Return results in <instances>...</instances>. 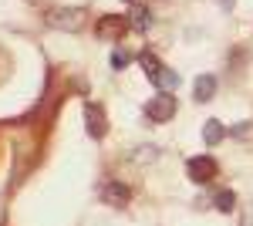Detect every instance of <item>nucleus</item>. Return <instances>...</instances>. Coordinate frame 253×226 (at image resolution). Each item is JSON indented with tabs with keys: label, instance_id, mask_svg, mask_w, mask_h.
<instances>
[{
	"label": "nucleus",
	"instance_id": "f257e3e1",
	"mask_svg": "<svg viewBox=\"0 0 253 226\" xmlns=\"http://www.w3.org/2000/svg\"><path fill=\"white\" fill-rule=\"evenodd\" d=\"M216 159L213 155H193V159H186V172H189V179H193L196 186H206L210 179H216Z\"/></svg>",
	"mask_w": 253,
	"mask_h": 226
},
{
	"label": "nucleus",
	"instance_id": "f03ea898",
	"mask_svg": "<svg viewBox=\"0 0 253 226\" xmlns=\"http://www.w3.org/2000/svg\"><path fill=\"white\" fill-rule=\"evenodd\" d=\"M47 24L58 31H81L84 27V10L81 7H58L47 14Z\"/></svg>",
	"mask_w": 253,
	"mask_h": 226
},
{
	"label": "nucleus",
	"instance_id": "7ed1b4c3",
	"mask_svg": "<svg viewBox=\"0 0 253 226\" xmlns=\"http://www.w3.org/2000/svg\"><path fill=\"white\" fill-rule=\"evenodd\" d=\"M172 115H175V98H172V91L156 94V98L145 105V118H152V122H169Z\"/></svg>",
	"mask_w": 253,
	"mask_h": 226
},
{
	"label": "nucleus",
	"instance_id": "20e7f679",
	"mask_svg": "<svg viewBox=\"0 0 253 226\" xmlns=\"http://www.w3.org/2000/svg\"><path fill=\"white\" fill-rule=\"evenodd\" d=\"M132 27V20L125 17V14H108V17H101L98 20V38H112V41H118L125 31Z\"/></svg>",
	"mask_w": 253,
	"mask_h": 226
},
{
	"label": "nucleus",
	"instance_id": "39448f33",
	"mask_svg": "<svg viewBox=\"0 0 253 226\" xmlns=\"http://www.w3.org/2000/svg\"><path fill=\"white\" fill-rule=\"evenodd\" d=\"M101 199H105L108 206L125 209L128 203H132V189L125 186V182H118V179H112V182H105V186H101Z\"/></svg>",
	"mask_w": 253,
	"mask_h": 226
},
{
	"label": "nucleus",
	"instance_id": "423d86ee",
	"mask_svg": "<svg viewBox=\"0 0 253 226\" xmlns=\"http://www.w3.org/2000/svg\"><path fill=\"white\" fill-rule=\"evenodd\" d=\"M84 125H88L91 138H105V112H101V105L84 101Z\"/></svg>",
	"mask_w": 253,
	"mask_h": 226
},
{
	"label": "nucleus",
	"instance_id": "0eeeda50",
	"mask_svg": "<svg viewBox=\"0 0 253 226\" xmlns=\"http://www.w3.org/2000/svg\"><path fill=\"white\" fill-rule=\"evenodd\" d=\"M138 64L145 68V75H149V81H152V85H162V78H166V68L159 64V57H156V54L142 51V54H138Z\"/></svg>",
	"mask_w": 253,
	"mask_h": 226
},
{
	"label": "nucleus",
	"instance_id": "6e6552de",
	"mask_svg": "<svg viewBox=\"0 0 253 226\" xmlns=\"http://www.w3.org/2000/svg\"><path fill=\"white\" fill-rule=\"evenodd\" d=\"M226 135H230V129H226L219 118H210V122L203 125V142H206V145H219Z\"/></svg>",
	"mask_w": 253,
	"mask_h": 226
},
{
	"label": "nucleus",
	"instance_id": "1a4fd4ad",
	"mask_svg": "<svg viewBox=\"0 0 253 226\" xmlns=\"http://www.w3.org/2000/svg\"><path fill=\"white\" fill-rule=\"evenodd\" d=\"M213 94H216V78L213 75H199L193 81V98L196 101H210Z\"/></svg>",
	"mask_w": 253,
	"mask_h": 226
},
{
	"label": "nucleus",
	"instance_id": "9d476101",
	"mask_svg": "<svg viewBox=\"0 0 253 226\" xmlns=\"http://www.w3.org/2000/svg\"><path fill=\"white\" fill-rule=\"evenodd\" d=\"M213 206L219 209V213H233L236 209V192L233 189H219V192L213 196Z\"/></svg>",
	"mask_w": 253,
	"mask_h": 226
},
{
	"label": "nucleus",
	"instance_id": "9b49d317",
	"mask_svg": "<svg viewBox=\"0 0 253 226\" xmlns=\"http://www.w3.org/2000/svg\"><path fill=\"white\" fill-rule=\"evenodd\" d=\"M250 132H253V122H236L233 129H230V135H233V138H247Z\"/></svg>",
	"mask_w": 253,
	"mask_h": 226
},
{
	"label": "nucleus",
	"instance_id": "f8f14e48",
	"mask_svg": "<svg viewBox=\"0 0 253 226\" xmlns=\"http://www.w3.org/2000/svg\"><path fill=\"white\" fill-rule=\"evenodd\" d=\"M128 61H132V57L125 54V51H112V68H115V71H122V68H128Z\"/></svg>",
	"mask_w": 253,
	"mask_h": 226
},
{
	"label": "nucleus",
	"instance_id": "ddd939ff",
	"mask_svg": "<svg viewBox=\"0 0 253 226\" xmlns=\"http://www.w3.org/2000/svg\"><path fill=\"white\" fill-rule=\"evenodd\" d=\"M216 3H223V7H226V10H230V7H233V0H216Z\"/></svg>",
	"mask_w": 253,
	"mask_h": 226
},
{
	"label": "nucleus",
	"instance_id": "4468645a",
	"mask_svg": "<svg viewBox=\"0 0 253 226\" xmlns=\"http://www.w3.org/2000/svg\"><path fill=\"white\" fill-rule=\"evenodd\" d=\"M125 3H135V0H125Z\"/></svg>",
	"mask_w": 253,
	"mask_h": 226
},
{
	"label": "nucleus",
	"instance_id": "2eb2a0df",
	"mask_svg": "<svg viewBox=\"0 0 253 226\" xmlns=\"http://www.w3.org/2000/svg\"><path fill=\"white\" fill-rule=\"evenodd\" d=\"M31 3H38V0H31Z\"/></svg>",
	"mask_w": 253,
	"mask_h": 226
}]
</instances>
